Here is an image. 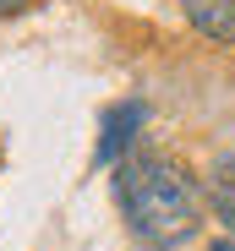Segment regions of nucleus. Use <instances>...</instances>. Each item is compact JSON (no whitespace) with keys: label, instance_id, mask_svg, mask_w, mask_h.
I'll use <instances>...</instances> for the list:
<instances>
[{"label":"nucleus","instance_id":"f257e3e1","mask_svg":"<svg viewBox=\"0 0 235 251\" xmlns=\"http://www.w3.org/2000/svg\"><path fill=\"white\" fill-rule=\"evenodd\" d=\"M115 207L131 229L137 246L148 251H181L197 240L208 207H203V180L186 170L175 153L159 148H131L121 164L109 170Z\"/></svg>","mask_w":235,"mask_h":251},{"label":"nucleus","instance_id":"f03ea898","mask_svg":"<svg viewBox=\"0 0 235 251\" xmlns=\"http://www.w3.org/2000/svg\"><path fill=\"white\" fill-rule=\"evenodd\" d=\"M148 120H153V109H148V99H115L104 115H99V148H93V170H115L137 142H142V131H148Z\"/></svg>","mask_w":235,"mask_h":251},{"label":"nucleus","instance_id":"7ed1b4c3","mask_svg":"<svg viewBox=\"0 0 235 251\" xmlns=\"http://www.w3.org/2000/svg\"><path fill=\"white\" fill-rule=\"evenodd\" d=\"M203 207L224 224V235H235V153H213L203 175Z\"/></svg>","mask_w":235,"mask_h":251},{"label":"nucleus","instance_id":"20e7f679","mask_svg":"<svg viewBox=\"0 0 235 251\" xmlns=\"http://www.w3.org/2000/svg\"><path fill=\"white\" fill-rule=\"evenodd\" d=\"M181 17L197 27L208 44L235 50V0H181Z\"/></svg>","mask_w":235,"mask_h":251},{"label":"nucleus","instance_id":"39448f33","mask_svg":"<svg viewBox=\"0 0 235 251\" xmlns=\"http://www.w3.org/2000/svg\"><path fill=\"white\" fill-rule=\"evenodd\" d=\"M44 0H0V22H17V17H33Z\"/></svg>","mask_w":235,"mask_h":251},{"label":"nucleus","instance_id":"423d86ee","mask_svg":"<svg viewBox=\"0 0 235 251\" xmlns=\"http://www.w3.org/2000/svg\"><path fill=\"white\" fill-rule=\"evenodd\" d=\"M208 251H235V240H230V235H224V240H213V246H208Z\"/></svg>","mask_w":235,"mask_h":251}]
</instances>
